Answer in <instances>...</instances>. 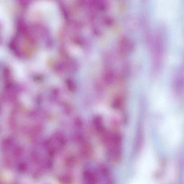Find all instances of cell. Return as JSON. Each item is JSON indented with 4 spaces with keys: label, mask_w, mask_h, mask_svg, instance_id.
<instances>
[{
    "label": "cell",
    "mask_w": 184,
    "mask_h": 184,
    "mask_svg": "<svg viewBox=\"0 0 184 184\" xmlns=\"http://www.w3.org/2000/svg\"><path fill=\"white\" fill-rule=\"evenodd\" d=\"M84 178L89 184H96L98 179L94 173L90 171H85L84 173Z\"/></svg>",
    "instance_id": "3957f363"
},
{
    "label": "cell",
    "mask_w": 184,
    "mask_h": 184,
    "mask_svg": "<svg viewBox=\"0 0 184 184\" xmlns=\"http://www.w3.org/2000/svg\"><path fill=\"white\" fill-rule=\"evenodd\" d=\"M183 121L180 115H167L159 127L160 137L169 145L176 146L180 143L183 133Z\"/></svg>",
    "instance_id": "6da1fadb"
},
{
    "label": "cell",
    "mask_w": 184,
    "mask_h": 184,
    "mask_svg": "<svg viewBox=\"0 0 184 184\" xmlns=\"http://www.w3.org/2000/svg\"><path fill=\"white\" fill-rule=\"evenodd\" d=\"M170 98L168 92L163 89H156L153 92L152 103L155 110L163 111L168 108L170 104Z\"/></svg>",
    "instance_id": "7a4b0ae2"
},
{
    "label": "cell",
    "mask_w": 184,
    "mask_h": 184,
    "mask_svg": "<svg viewBox=\"0 0 184 184\" xmlns=\"http://www.w3.org/2000/svg\"><path fill=\"white\" fill-rule=\"evenodd\" d=\"M100 171L101 174L105 177H107L110 175V171L106 167L102 166L100 167Z\"/></svg>",
    "instance_id": "277c9868"
}]
</instances>
